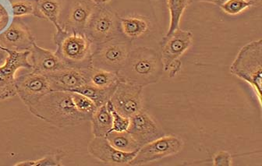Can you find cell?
I'll list each match as a JSON object with an SVG mask.
<instances>
[{
	"mask_svg": "<svg viewBox=\"0 0 262 166\" xmlns=\"http://www.w3.org/2000/svg\"><path fill=\"white\" fill-rule=\"evenodd\" d=\"M28 109L37 118L57 127H73L90 120L77 110L68 91L52 90Z\"/></svg>",
	"mask_w": 262,
	"mask_h": 166,
	"instance_id": "obj_1",
	"label": "cell"
},
{
	"mask_svg": "<svg viewBox=\"0 0 262 166\" xmlns=\"http://www.w3.org/2000/svg\"><path fill=\"white\" fill-rule=\"evenodd\" d=\"M160 54L147 47L132 49L124 67L119 71L120 80L145 87L160 79L163 72Z\"/></svg>",
	"mask_w": 262,
	"mask_h": 166,
	"instance_id": "obj_2",
	"label": "cell"
},
{
	"mask_svg": "<svg viewBox=\"0 0 262 166\" xmlns=\"http://www.w3.org/2000/svg\"><path fill=\"white\" fill-rule=\"evenodd\" d=\"M56 53L68 67H92V56L95 44L84 33L56 31L53 35Z\"/></svg>",
	"mask_w": 262,
	"mask_h": 166,
	"instance_id": "obj_3",
	"label": "cell"
},
{
	"mask_svg": "<svg viewBox=\"0 0 262 166\" xmlns=\"http://www.w3.org/2000/svg\"><path fill=\"white\" fill-rule=\"evenodd\" d=\"M230 73L252 87L261 105V39L251 41L241 49L230 66Z\"/></svg>",
	"mask_w": 262,
	"mask_h": 166,
	"instance_id": "obj_4",
	"label": "cell"
},
{
	"mask_svg": "<svg viewBox=\"0 0 262 166\" xmlns=\"http://www.w3.org/2000/svg\"><path fill=\"white\" fill-rule=\"evenodd\" d=\"M131 50V41L122 35L96 44L92 53V67L119 72L126 65Z\"/></svg>",
	"mask_w": 262,
	"mask_h": 166,
	"instance_id": "obj_5",
	"label": "cell"
},
{
	"mask_svg": "<svg viewBox=\"0 0 262 166\" xmlns=\"http://www.w3.org/2000/svg\"><path fill=\"white\" fill-rule=\"evenodd\" d=\"M193 35L190 31L176 30L173 33L166 35L161 41V59L164 71L169 78H175L180 71L182 63L180 58L191 47Z\"/></svg>",
	"mask_w": 262,
	"mask_h": 166,
	"instance_id": "obj_6",
	"label": "cell"
},
{
	"mask_svg": "<svg viewBox=\"0 0 262 166\" xmlns=\"http://www.w3.org/2000/svg\"><path fill=\"white\" fill-rule=\"evenodd\" d=\"M84 34L95 45L121 35L118 15L105 7H97L86 26Z\"/></svg>",
	"mask_w": 262,
	"mask_h": 166,
	"instance_id": "obj_7",
	"label": "cell"
},
{
	"mask_svg": "<svg viewBox=\"0 0 262 166\" xmlns=\"http://www.w3.org/2000/svg\"><path fill=\"white\" fill-rule=\"evenodd\" d=\"M8 54L5 63L0 66V101L17 96L16 89V73L20 69H31L30 51H6Z\"/></svg>",
	"mask_w": 262,
	"mask_h": 166,
	"instance_id": "obj_8",
	"label": "cell"
},
{
	"mask_svg": "<svg viewBox=\"0 0 262 166\" xmlns=\"http://www.w3.org/2000/svg\"><path fill=\"white\" fill-rule=\"evenodd\" d=\"M64 2L59 18L61 29L84 33L96 6L89 0H64Z\"/></svg>",
	"mask_w": 262,
	"mask_h": 166,
	"instance_id": "obj_9",
	"label": "cell"
},
{
	"mask_svg": "<svg viewBox=\"0 0 262 166\" xmlns=\"http://www.w3.org/2000/svg\"><path fill=\"white\" fill-rule=\"evenodd\" d=\"M183 146L184 142L180 137L166 135L141 147L129 165H143L172 156L180 152Z\"/></svg>",
	"mask_w": 262,
	"mask_h": 166,
	"instance_id": "obj_10",
	"label": "cell"
},
{
	"mask_svg": "<svg viewBox=\"0 0 262 166\" xmlns=\"http://www.w3.org/2000/svg\"><path fill=\"white\" fill-rule=\"evenodd\" d=\"M142 86L120 81L110 99L115 110L127 118H132L143 109Z\"/></svg>",
	"mask_w": 262,
	"mask_h": 166,
	"instance_id": "obj_11",
	"label": "cell"
},
{
	"mask_svg": "<svg viewBox=\"0 0 262 166\" xmlns=\"http://www.w3.org/2000/svg\"><path fill=\"white\" fill-rule=\"evenodd\" d=\"M16 94L28 108L52 91L47 77L31 69L16 76Z\"/></svg>",
	"mask_w": 262,
	"mask_h": 166,
	"instance_id": "obj_12",
	"label": "cell"
},
{
	"mask_svg": "<svg viewBox=\"0 0 262 166\" xmlns=\"http://www.w3.org/2000/svg\"><path fill=\"white\" fill-rule=\"evenodd\" d=\"M35 43V37L29 28L19 18H13L0 33V49L5 51H30Z\"/></svg>",
	"mask_w": 262,
	"mask_h": 166,
	"instance_id": "obj_13",
	"label": "cell"
},
{
	"mask_svg": "<svg viewBox=\"0 0 262 166\" xmlns=\"http://www.w3.org/2000/svg\"><path fill=\"white\" fill-rule=\"evenodd\" d=\"M127 132L139 144L141 148L156 139L166 136L159 124L144 109L130 118Z\"/></svg>",
	"mask_w": 262,
	"mask_h": 166,
	"instance_id": "obj_14",
	"label": "cell"
},
{
	"mask_svg": "<svg viewBox=\"0 0 262 166\" xmlns=\"http://www.w3.org/2000/svg\"><path fill=\"white\" fill-rule=\"evenodd\" d=\"M92 67L87 69L69 67L46 75L52 90L74 92L89 83V75Z\"/></svg>",
	"mask_w": 262,
	"mask_h": 166,
	"instance_id": "obj_15",
	"label": "cell"
},
{
	"mask_svg": "<svg viewBox=\"0 0 262 166\" xmlns=\"http://www.w3.org/2000/svg\"><path fill=\"white\" fill-rule=\"evenodd\" d=\"M89 154L94 158L112 165H129L138 152H123L113 148L106 137H94L89 145Z\"/></svg>",
	"mask_w": 262,
	"mask_h": 166,
	"instance_id": "obj_16",
	"label": "cell"
},
{
	"mask_svg": "<svg viewBox=\"0 0 262 166\" xmlns=\"http://www.w3.org/2000/svg\"><path fill=\"white\" fill-rule=\"evenodd\" d=\"M29 60L31 69L44 75L69 68L55 52L41 48L36 43L30 50Z\"/></svg>",
	"mask_w": 262,
	"mask_h": 166,
	"instance_id": "obj_17",
	"label": "cell"
},
{
	"mask_svg": "<svg viewBox=\"0 0 262 166\" xmlns=\"http://www.w3.org/2000/svg\"><path fill=\"white\" fill-rule=\"evenodd\" d=\"M119 23L121 35L131 41L141 38L149 32V20L139 15L119 17Z\"/></svg>",
	"mask_w": 262,
	"mask_h": 166,
	"instance_id": "obj_18",
	"label": "cell"
},
{
	"mask_svg": "<svg viewBox=\"0 0 262 166\" xmlns=\"http://www.w3.org/2000/svg\"><path fill=\"white\" fill-rule=\"evenodd\" d=\"M64 0H36L35 17L51 22L56 31L61 30L59 25L61 11Z\"/></svg>",
	"mask_w": 262,
	"mask_h": 166,
	"instance_id": "obj_19",
	"label": "cell"
},
{
	"mask_svg": "<svg viewBox=\"0 0 262 166\" xmlns=\"http://www.w3.org/2000/svg\"><path fill=\"white\" fill-rule=\"evenodd\" d=\"M90 120L94 137H106L113 127V116L107 103L97 108Z\"/></svg>",
	"mask_w": 262,
	"mask_h": 166,
	"instance_id": "obj_20",
	"label": "cell"
},
{
	"mask_svg": "<svg viewBox=\"0 0 262 166\" xmlns=\"http://www.w3.org/2000/svg\"><path fill=\"white\" fill-rule=\"evenodd\" d=\"M105 137L113 148L121 152H138L141 148L139 144L131 137L127 131L117 132L112 130Z\"/></svg>",
	"mask_w": 262,
	"mask_h": 166,
	"instance_id": "obj_21",
	"label": "cell"
},
{
	"mask_svg": "<svg viewBox=\"0 0 262 166\" xmlns=\"http://www.w3.org/2000/svg\"><path fill=\"white\" fill-rule=\"evenodd\" d=\"M120 81L118 72L92 67L89 75V84L99 88H111L117 87Z\"/></svg>",
	"mask_w": 262,
	"mask_h": 166,
	"instance_id": "obj_22",
	"label": "cell"
},
{
	"mask_svg": "<svg viewBox=\"0 0 262 166\" xmlns=\"http://www.w3.org/2000/svg\"><path fill=\"white\" fill-rule=\"evenodd\" d=\"M116 87L111 88H99L90 84H85L74 92L80 93L90 99L97 107L105 105L111 99Z\"/></svg>",
	"mask_w": 262,
	"mask_h": 166,
	"instance_id": "obj_23",
	"label": "cell"
},
{
	"mask_svg": "<svg viewBox=\"0 0 262 166\" xmlns=\"http://www.w3.org/2000/svg\"><path fill=\"white\" fill-rule=\"evenodd\" d=\"M189 4H190V0H168L169 14H170V23L166 35H171L175 32L176 30L180 28L181 18Z\"/></svg>",
	"mask_w": 262,
	"mask_h": 166,
	"instance_id": "obj_24",
	"label": "cell"
},
{
	"mask_svg": "<svg viewBox=\"0 0 262 166\" xmlns=\"http://www.w3.org/2000/svg\"><path fill=\"white\" fill-rule=\"evenodd\" d=\"M65 157V153L61 150L49 155H45L42 158L37 160H29V161H20L16 163L15 166H62L61 161Z\"/></svg>",
	"mask_w": 262,
	"mask_h": 166,
	"instance_id": "obj_25",
	"label": "cell"
},
{
	"mask_svg": "<svg viewBox=\"0 0 262 166\" xmlns=\"http://www.w3.org/2000/svg\"><path fill=\"white\" fill-rule=\"evenodd\" d=\"M13 18L35 15L36 0H8Z\"/></svg>",
	"mask_w": 262,
	"mask_h": 166,
	"instance_id": "obj_26",
	"label": "cell"
},
{
	"mask_svg": "<svg viewBox=\"0 0 262 166\" xmlns=\"http://www.w3.org/2000/svg\"><path fill=\"white\" fill-rule=\"evenodd\" d=\"M73 102L77 110L91 118L97 109L95 104L89 98L77 92H71Z\"/></svg>",
	"mask_w": 262,
	"mask_h": 166,
	"instance_id": "obj_27",
	"label": "cell"
},
{
	"mask_svg": "<svg viewBox=\"0 0 262 166\" xmlns=\"http://www.w3.org/2000/svg\"><path fill=\"white\" fill-rule=\"evenodd\" d=\"M220 7L226 14L235 16L241 14L251 6L247 0H226Z\"/></svg>",
	"mask_w": 262,
	"mask_h": 166,
	"instance_id": "obj_28",
	"label": "cell"
},
{
	"mask_svg": "<svg viewBox=\"0 0 262 166\" xmlns=\"http://www.w3.org/2000/svg\"><path fill=\"white\" fill-rule=\"evenodd\" d=\"M107 105L110 107L112 116H113V127H112V130L117 132L127 131L128 129H129V124H130V118L120 115L119 112L115 110L110 101L107 102Z\"/></svg>",
	"mask_w": 262,
	"mask_h": 166,
	"instance_id": "obj_29",
	"label": "cell"
},
{
	"mask_svg": "<svg viewBox=\"0 0 262 166\" xmlns=\"http://www.w3.org/2000/svg\"><path fill=\"white\" fill-rule=\"evenodd\" d=\"M232 162V155L224 151L217 153L213 158V164L215 166H230Z\"/></svg>",
	"mask_w": 262,
	"mask_h": 166,
	"instance_id": "obj_30",
	"label": "cell"
},
{
	"mask_svg": "<svg viewBox=\"0 0 262 166\" xmlns=\"http://www.w3.org/2000/svg\"><path fill=\"white\" fill-rule=\"evenodd\" d=\"M10 14L8 9L0 2V33L10 25Z\"/></svg>",
	"mask_w": 262,
	"mask_h": 166,
	"instance_id": "obj_31",
	"label": "cell"
},
{
	"mask_svg": "<svg viewBox=\"0 0 262 166\" xmlns=\"http://www.w3.org/2000/svg\"><path fill=\"white\" fill-rule=\"evenodd\" d=\"M226 0H190V3H196V2H204V3H210V4H215V5L219 6L226 2Z\"/></svg>",
	"mask_w": 262,
	"mask_h": 166,
	"instance_id": "obj_32",
	"label": "cell"
},
{
	"mask_svg": "<svg viewBox=\"0 0 262 166\" xmlns=\"http://www.w3.org/2000/svg\"><path fill=\"white\" fill-rule=\"evenodd\" d=\"M89 1L96 7H106V5L111 3L113 0H89Z\"/></svg>",
	"mask_w": 262,
	"mask_h": 166,
	"instance_id": "obj_33",
	"label": "cell"
},
{
	"mask_svg": "<svg viewBox=\"0 0 262 166\" xmlns=\"http://www.w3.org/2000/svg\"><path fill=\"white\" fill-rule=\"evenodd\" d=\"M7 56H8V54H7V52L2 50V49H0V66H2L5 63Z\"/></svg>",
	"mask_w": 262,
	"mask_h": 166,
	"instance_id": "obj_34",
	"label": "cell"
},
{
	"mask_svg": "<svg viewBox=\"0 0 262 166\" xmlns=\"http://www.w3.org/2000/svg\"><path fill=\"white\" fill-rule=\"evenodd\" d=\"M250 4H251V7H258L261 4V0H247Z\"/></svg>",
	"mask_w": 262,
	"mask_h": 166,
	"instance_id": "obj_35",
	"label": "cell"
}]
</instances>
